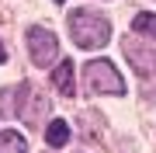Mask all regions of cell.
Wrapping results in <instances>:
<instances>
[{"instance_id":"cell-1","label":"cell","mask_w":156,"mask_h":153,"mask_svg":"<svg viewBox=\"0 0 156 153\" xmlns=\"http://www.w3.org/2000/svg\"><path fill=\"white\" fill-rule=\"evenodd\" d=\"M69 35H73V42L80 49H101L111 38V21L101 11L80 7V11H69Z\"/></svg>"},{"instance_id":"cell-2","label":"cell","mask_w":156,"mask_h":153,"mask_svg":"<svg viewBox=\"0 0 156 153\" xmlns=\"http://www.w3.org/2000/svg\"><path fill=\"white\" fill-rule=\"evenodd\" d=\"M83 84L90 94H125V80L108 59H90L83 66Z\"/></svg>"},{"instance_id":"cell-3","label":"cell","mask_w":156,"mask_h":153,"mask_svg":"<svg viewBox=\"0 0 156 153\" xmlns=\"http://www.w3.org/2000/svg\"><path fill=\"white\" fill-rule=\"evenodd\" d=\"M28 52H31L35 66H52L59 59V42H56V35L49 28L35 24V28H28Z\"/></svg>"},{"instance_id":"cell-4","label":"cell","mask_w":156,"mask_h":153,"mask_svg":"<svg viewBox=\"0 0 156 153\" xmlns=\"http://www.w3.org/2000/svg\"><path fill=\"white\" fill-rule=\"evenodd\" d=\"M17 115L28 125H38L49 115V97H45L35 84H21L17 87Z\"/></svg>"},{"instance_id":"cell-5","label":"cell","mask_w":156,"mask_h":153,"mask_svg":"<svg viewBox=\"0 0 156 153\" xmlns=\"http://www.w3.org/2000/svg\"><path fill=\"white\" fill-rule=\"evenodd\" d=\"M122 49H125V56H128L135 73H153L156 70V49H149L139 35H128V38L122 42Z\"/></svg>"},{"instance_id":"cell-6","label":"cell","mask_w":156,"mask_h":153,"mask_svg":"<svg viewBox=\"0 0 156 153\" xmlns=\"http://www.w3.org/2000/svg\"><path fill=\"white\" fill-rule=\"evenodd\" d=\"M73 73H76V70H73V63L69 59H62V63H56V70H52V87H56L59 94H76V84H73Z\"/></svg>"},{"instance_id":"cell-7","label":"cell","mask_w":156,"mask_h":153,"mask_svg":"<svg viewBox=\"0 0 156 153\" xmlns=\"http://www.w3.org/2000/svg\"><path fill=\"white\" fill-rule=\"evenodd\" d=\"M132 35H139L142 42H153L156 46V14H135V21H132Z\"/></svg>"},{"instance_id":"cell-8","label":"cell","mask_w":156,"mask_h":153,"mask_svg":"<svg viewBox=\"0 0 156 153\" xmlns=\"http://www.w3.org/2000/svg\"><path fill=\"white\" fill-rule=\"evenodd\" d=\"M66 139H69V125L62 118H52L49 129H45V143H49L52 150H59V146H66Z\"/></svg>"},{"instance_id":"cell-9","label":"cell","mask_w":156,"mask_h":153,"mask_svg":"<svg viewBox=\"0 0 156 153\" xmlns=\"http://www.w3.org/2000/svg\"><path fill=\"white\" fill-rule=\"evenodd\" d=\"M0 153H28V143L17 129H4L0 132Z\"/></svg>"},{"instance_id":"cell-10","label":"cell","mask_w":156,"mask_h":153,"mask_svg":"<svg viewBox=\"0 0 156 153\" xmlns=\"http://www.w3.org/2000/svg\"><path fill=\"white\" fill-rule=\"evenodd\" d=\"M7 59V49H4V42H0V63H4Z\"/></svg>"},{"instance_id":"cell-11","label":"cell","mask_w":156,"mask_h":153,"mask_svg":"<svg viewBox=\"0 0 156 153\" xmlns=\"http://www.w3.org/2000/svg\"><path fill=\"white\" fill-rule=\"evenodd\" d=\"M56 4H66V0H56Z\"/></svg>"}]
</instances>
